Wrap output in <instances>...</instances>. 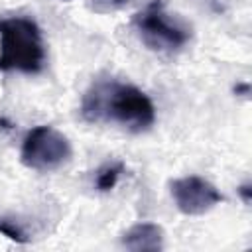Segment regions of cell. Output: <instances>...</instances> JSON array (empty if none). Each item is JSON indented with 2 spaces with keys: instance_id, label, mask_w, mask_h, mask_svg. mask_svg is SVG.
I'll list each match as a JSON object with an SVG mask.
<instances>
[{
  "instance_id": "cell-4",
  "label": "cell",
  "mask_w": 252,
  "mask_h": 252,
  "mask_svg": "<svg viewBox=\"0 0 252 252\" xmlns=\"http://www.w3.org/2000/svg\"><path fill=\"white\" fill-rule=\"evenodd\" d=\"M71 156L73 148L67 136L47 124L32 128L22 140L20 159L33 171H55L63 167Z\"/></svg>"
},
{
  "instance_id": "cell-9",
  "label": "cell",
  "mask_w": 252,
  "mask_h": 252,
  "mask_svg": "<svg viewBox=\"0 0 252 252\" xmlns=\"http://www.w3.org/2000/svg\"><path fill=\"white\" fill-rule=\"evenodd\" d=\"M236 191H238L240 199H242L246 205L252 201V185H250L248 181H246V183H242V185H238V189H236Z\"/></svg>"
},
{
  "instance_id": "cell-11",
  "label": "cell",
  "mask_w": 252,
  "mask_h": 252,
  "mask_svg": "<svg viewBox=\"0 0 252 252\" xmlns=\"http://www.w3.org/2000/svg\"><path fill=\"white\" fill-rule=\"evenodd\" d=\"M108 2H112L114 6H122V4H126L128 0H108Z\"/></svg>"
},
{
  "instance_id": "cell-3",
  "label": "cell",
  "mask_w": 252,
  "mask_h": 252,
  "mask_svg": "<svg viewBox=\"0 0 252 252\" xmlns=\"http://www.w3.org/2000/svg\"><path fill=\"white\" fill-rule=\"evenodd\" d=\"M140 41L154 53L173 55L191 39V26L165 10L163 0H154L132 18Z\"/></svg>"
},
{
  "instance_id": "cell-10",
  "label": "cell",
  "mask_w": 252,
  "mask_h": 252,
  "mask_svg": "<svg viewBox=\"0 0 252 252\" xmlns=\"http://www.w3.org/2000/svg\"><path fill=\"white\" fill-rule=\"evenodd\" d=\"M234 93H242V94H248V93H250V87H248V83H240V85H236V87H234Z\"/></svg>"
},
{
  "instance_id": "cell-7",
  "label": "cell",
  "mask_w": 252,
  "mask_h": 252,
  "mask_svg": "<svg viewBox=\"0 0 252 252\" xmlns=\"http://www.w3.org/2000/svg\"><path fill=\"white\" fill-rule=\"evenodd\" d=\"M124 173V163L122 161H108L104 163L98 171H96V179H94V187L100 193H108L116 187L120 175Z\"/></svg>"
},
{
  "instance_id": "cell-2",
  "label": "cell",
  "mask_w": 252,
  "mask_h": 252,
  "mask_svg": "<svg viewBox=\"0 0 252 252\" xmlns=\"http://www.w3.org/2000/svg\"><path fill=\"white\" fill-rule=\"evenodd\" d=\"M45 67V43L39 26L26 16L0 20V71L37 75Z\"/></svg>"
},
{
  "instance_id": "cell-1",
  "label": "cell",
  "mask_w": 252,
  "mask_h": 252,
  "mask_svg": "<svg viewBox=\"0 0 252 252\" xmlns=\"http://www.w3.org/2000/svg\"><path fill=\"white\" fill-rule=\"evenodd\" d=\"M81 116L91 124H118L128 132H144L156 122V106L136 85L98 79L83 94Z\"/></svg>"
},
{
  "instance_id": "cell-6",
  "label": "cell",
  "mask_w": 252,
  "mask_h": 252,
  "mask_svg": "<svg viewBox=\"0 0 252 252\" xmlns=\"http://www.w3.org/2000/svg\"><path fill=\"white\" fill-rule=\"evenodd\" d=\"M120 242L132 252H158L165 244V234L156 222H136L122 234Z\"/></svg>"
},
{
  "instance_id": "cell-5",
  "label": "cell",
  "mask_w": 252,
  "mask_h": 252,
  "mask_svg": "<svg viewBox=\"0 0 252 252\" xmlns=\"http://www.w3.org/2000/svg\"><path fill=\"white\" fill-rule=\"evenodd\" d=\"M169 193L179 213L187 217L205 215L224 199L222 193L201 175H185L169 181Z\"/></svg>"
},
{
  "instance_id": "cell-8",
  "label": "cell",
  "mask_w": 252,
  "mask_h": 252,
  "mask_svg": "<svg viewBox=\"0 0 252 252\" xmlns=\"http://www.w3.org/2000/svg\"><path fill=\"white\" fill-rule=\"evenodd\" d=\"M0 234L6 236L12 242H18V244H28L32 240V236L26 230V226L16 217H10V215H2L0 217Z\"/></svg>"
}]
</instances>
